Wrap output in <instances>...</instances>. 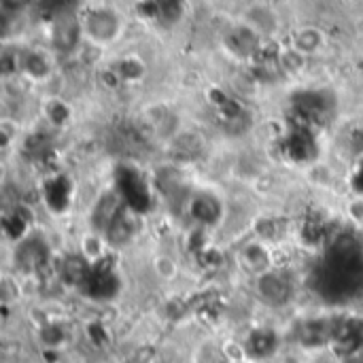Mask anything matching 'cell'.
<instances>
[{"instance_id": "4", "label": "cell", "mask_w": 363, "mask_h": 363, "mask_svg": "<svg viewBox=\"0 0 363 363\" xmlns=\"http://www.w3.org/2000/svg\"><path fill=\"white\" fill-rule=\"evenodd\" d=\"M262 296L268 298L270 302L279 304V302H283V300L287 298V287H285V283H281L279 279L268 277V279L262 281Z\"/></svg>"}, {"instance_id": "1", "label": "cell", "mask_w": 363, "mask_h": 363, "mask_svg": "<svg viewBox=\"0 0 363 363\" xmlns=\"http://www.w3.org/2000/svg\"><path fill=\"white\" fill-rule=\"evenodd\" d=\"M81 26H83V34H87V38L91 43L106 47V45L115 43L121 34V15L108 6L91 9L83 17Z\"/></svg>"}, {"instance_id": "2", "label": "cell", "mask_w": 363, "mask_h": 363, "mask_svg": "<svg viewBox=\"0 0 363 363\" xmlns=\"http://www.w3.org/2000/svg\"><path fill=\"white\" fill-rule=\"evenodd\" d=\"M323 47V34L317 28H302L294 38V49L302 55L317 53Z\"/></svg>"}, {"instance_id": "3", "label": "cell", "mask_w": 363, "mask_h": 363, "mask_svg": "<svg viewBox=\"0 0 363 363\" xmlns=\"http://www.w3.org/2000/svg\"><path fill=\"white\" fill-rule=\"evenodd\" d=\"M272 351H274V334H270V332L255 334L253 340L249 342V353L255 357H266Z\"/></svg>"}]
</instances>
